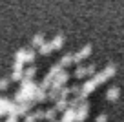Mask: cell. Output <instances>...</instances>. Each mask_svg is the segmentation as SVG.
I'll return each mask as SVG.
<instances>
[{"label":"cell","instance_id":"1","mask_svg":"<svg viewBox=\"0 0 124 122\" xmlns=\"http://www.w3.org/2000/svg\"><path fill=\"white\" fill-rule=\"evenodd\" d=\"M115 73H117V68H115L113 64L106 66L102 71H97L95 75L91 76V78H88L84 84H80V91H78V95H77V97H80V99H86V97L91 95V93L95 91V89H97L101 84H104L106 80L111 78Z\"/></svg>","mask_w":124,"mask_h":122},{"label":"cell","instance_id":"2","mask_svg":"<svg viewBox=\"0 0 124 122\" xmlns=\"http://www.w3.org/2000/svg\"><path fill=\"white\" fill-rule=\"evenodd\" d=\"M39 86L40 84H37L33 78H22L20 88H18V91L15 93L13 100H15V102H29V100H31V102H35V95H37Z\"/></svg>","mask_w":124,"mask_h":122},{"label":"cell","instance_id":"3","mask_svg":"<svg viewBox=\"0 0 124 122\" xmlns=\"http://www.w3.org/2000/svg\"><path fill=\"white\" fill-rule=\"evenodd\" d=\"M35 49L33 47H22V49H18L15 53V58L13 60H16V62H22V64H31V62L35 60Z\"/></svg>","mask_w":124,"mask_h":122},{"label":"cell","instance_id":"4","mask_svg":"<svg viewBox=\"0 0 124 122\" xmlns=\"http://www.w3.org/2000/svg\"><path fill=\"white\" fill-rule=\"evenodd\" d=\"M62 69H66V68H64L60 62H58V64H53V66L49 68V71H47V75L44 76V80H42V84H40V86H42L44 89H49L51 84H53V80H55V76H57Z\"/></svg>","mask_w":124,"mask_h":122},{"label":"cell","instance_id":"5","mask_svg":"<svg viewBox=\"0 0 124 122\" xmlns=\"http://www.w3.org/2000/svg\"><path fill=\"white\" fill-rule=\"evenodd\" d=\"M16 109V102L11 99H8V97H0V117H8L9 113H15Z\"/></svg>","mask_w":124,"mask_h":122},{"label":"cell","instance_id":"6","mask_svg":"<svg viewBox=\"0 0 124 122\" xmlns=\"http://www.w3.org/2000/svg\"><path fill=\"white\" fill-rule=\"evenodd\" d=\"M97 73V66L95 64H88V66H77L73 75L77 78H88V76H93Z\"/></svg>","mask_w":124,"mask_h":122},{"label":"cell","instance_id":"7","mask_svg":"<svg viewBox=\"0 0 124 122\" xmlns=\"http://www.w3.org/2000/svg\"><path fill=\"white\" fill-rule=\"evenodd\" d=\"M68 80H70V73L62 69V71L55 76V80H53V84H51L49 89H60V88H64V86L68 84Z\"/></svg>","mask_w":124,"mask_h":122},{"label":"cell","instance_id":"8","mask_svg":"<svg viewBox=\"0 0 124 122\" xmlns=\"http://www.w3.org/2000/svg\"><path fill=\"white\" fill-rule=\"evenodd\" d=\"M75 113H77V122H84L88 118V113H89V106L86 100H82L77 107H75Z\"/></svg>","mask_w":124,"mask_h":122},{"label":"cell","instance_id":"9","mask_svg":"<svg viewBox=\"0 0 124 122\" xmlns=\"http://www.w3.org/2000/svg\"><path fill=\"white\" fill-rule=\"evenodd\" d=\"M91 55V46H84L80 47V49L75 53V64H80L82 60H86V58Z\"/></svg>","mask_w":124,"mask_h":122},{"label":"cell","instance_id":"10","mask_svg":"<svg viewBox=\"0 0 124 122\" xmlns=\"http://www.w3.org/2000/svg\"><path fill=\"white\" fill-rule=\"evenodd\" d=\"M44 113H46V111H42V109H31L29 113L26 115V117H24V122H39L40 118H44Z\"/></svg>","mask_w":124,"mask_h":122},{"label":"cell","instance_id":"11","mask_svg":"<svg viewBox=\"0 0 124 122\" xmlns=\"http://www.w3.org/2000/svg\"><path fill=\"white\" fill-rule=\"evenodd\" d=\"M60 122H77V113H75V107H68L66 111H62V118Z\"/></svg>","mask_w":124,"mask_h":122},{"label":"cell","instance_id":"12","mask_svg":"<svg viewBox=\"0 0 124 122\" xmlns=\"http://www.w3.org/2000/svg\"><path fill=\"white\" fill-rule=\"evenodd\" d=\"M120 97V89L117 88V86H113V88H109L108 91H106V99L109 100V102H115V100H119Z\"/></svg>","mask_w":124,"mask_h":122},{"label":"cell","instance_id":"13","mask_svg":"<svg viewBox=\"0 0 124 122\" xmlns=\"http://www.w3.org/2000/svg\"><path fill=\"white\" fill-rule=\"evenodd\" d=\"M47 100V89H44L42 86H39V89H37V95H35V102L37 104H42Z\"/></svg>","mask_w":124,"mask_h":122},{"label":"cell","instance_id":"14","mask_svg":"<svg viewBox=\"0 0 124 122\" xmlns=\"http://www.w3.org/2000/svg\"><path fill=\"white\" fill-rule=\"evenodd\" d=\"M55 51V46H53V42H44L42 46L39 47V53L40 55H51Z\"/></svg>","mask_w":124,"mask_h":122},{"label":"cell","instance_id":"15","mask_svg":"<svg viewBox=\"0 0 124 122\" xmlns=\"http://www.w3.org/2000/svg\"><path fill=\"white\" fill-rule=\"evenodd\" d=\"M55 107H57L58 113H62V111H66L68 107H70V99H60L55 102Z\"/></svg>","mask_w":124,"mask_h":122},{"label":"cell","instance_id":"16","mask_svg":"<svg viewBox=\"0 0 124 122\" xmlns=\"http://www.w3.org/2000/svg\"><path fill=\"white\" fill-rule=\"evenodd\" d=\"M60 64L64 66V68H70L71 64H75V53H68V55H64V57L60 58Z\"/></svg>","mask_w":124,"mask_h":122},{"label":"cell","instance_id":"17","mask_svg":"<svg viewBox=\"0 0 124 122\" xmlns=\"http://www.w3.org/2000/svg\"><path fill=\"white\" fill-rule=\"evenodd\" d=\"M44 42H46V38H44V35H42V33H37L35 37L31 38V46H33V47H40Z\"/></svg>","mask_w":124,"mask_h":122},{"label":"cell","instance_id":"18","mask_svg":"<svg viewBox=\"0 0 124 122\" xmlns=\"http://www.w3.org/2000/svg\"><path fill=\"white\" fill-rule=\"evenodd\" d=\"M57 107H49V109H46V113H44V118H46V120H55V118H57Z\"/></svg>","mask_w":124,"mask_h":122},{"label":"cell","instance_id":"19","mask_svg":"<svg viewBox=\"0 0 124 122\" xmlns=\"http://www.w3.org/2000/svg\"><path fill=\"white\" fill-rule=\"evenodd\" d=\"M51 42H53L55 51H57V49H60V47L64 46V37H62V35H57V37H53V40H51Z\"/></svg>","mask_w":124,"mask_h":122},{"label":"cell","instance_id":"20","mask_svg":"<svg viewBox=\"0 0 124 122\" xmlns=\"http://www.w3.org/2000/svg\"><path fill=\"white\" fill-rule=\"evenodd\" d=\"M35 75H37V68L35 66H29V68L26 66V69H24V78H33Z\"/></svg>","mask_w":124,"mask_h":122},{"label":"cell","instance_id":"21","mask_svg":"<svg viewBox=\"0 0 124 122\" xmlns=\"http://www.w3.org/2000/svg\"><path fill=\"white\" fill-rule=\"evenodd\" d=\"M9 82H11V78H0V91H6L9 88Z\"/></svg>","mask_w":124,"mask_h":122},{"label":"cell","instance_id":"22","mask_svg":"<svg viewBox=\"0 0 124 122\" xmlns=\"http://www.w3.org/2000/svg\"><path fill=\"white\" fill-rule=\"evenodd\" d=\"M6 122H18V115L16 113H9L8 118H6Z\"/></svg>","mask_w":124,"mask_h":122},{"label":"cell","instance_id":"23","mask_svg":"<svg viewBox=\"0 0 124 122\" xmlns=\"http://www.w3.org/2000/svg\"><path fill=\"white\" fill-rule=\"evenodd\" d=\"M95 122H108V117L102 113V115H99V117H97V120H95Z\"/></svg>","mask_w":124,"mask_h":122},{"label":"cell","instance_id":"24","mask_svg":"<svg viewBox=\"0 0 124 122\" xmlns=\"http://www.w3.org/2000/svg\"><path fill=\"white\" fill-rule=\"evenodd\" d=\"M49 122H60V120H57V118H55V120H49Z\"/></svg>","mask_w":124,"mask_h":122}]
</instances>
